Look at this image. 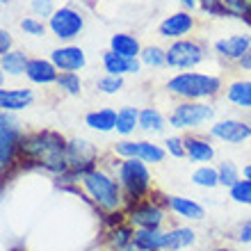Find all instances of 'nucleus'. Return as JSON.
Masks as SVG:
<instances>
[{"instance_id": "obj_1", "label": "nucleus", "mask_w": 251, "mask_h": 251, "mask_svg": "<svg viewBox=\"0 0 251 251\" xmlns=\"http://www.w3.org/2000/svg\"><path fill=\"white\" fill-rule=\"evenodd\" d=\"M69 139L57 130H32L21 137L19 146V162L25 167H37L41 172L53 174L55 178L64 176L69 169L66 158Z\"/></svg>"}, {"instance_id": "obj_2", "label": "nucleus", "mask_w": 251, "mask_h": 251, "mask_svg": "<svg viewBox=\"0 0 251 251\" xmlns=\"http://www.w3.org/2000/svg\"><path fill=\"white\" fill-rule=\"evenodd\" d=\"M80 187L87 194V201L103 215L126 210V205H128L124 187L105 165H99L89 169L87 174H82L80 176Z\"/></svg>"}, {"instance_id": "obj_3", "label": "nucleus", "mask_w": 251, "mask_h": 251, "mask_svg": "<svg viewBox=\"0 0 251 251\" xmlns=\"http://www.w3.org/2000/svg\"><path fill=\"white\" fill-rule=\"evenodd\" d=\"M100 165H105L110 172L117 176V180L124 187L126 201L128 205L135 201L151 197L153 194V174L146 162L135 158H117V160H103Z\"/></svg>"}, {"instance_id": "obj_4", "label": "nucleus", "mask_w": 251, "mask_h": 251, "mask_svg": "<svg viewBox=\"0 0 251 251\" xmlns=\"http://www.w3.org/2000/svg\"><path fill=\"white\" fill-rule=\"evenodd\" d=\"M165 89L178 100H212L222 94L224 82L215 73L180 71L167 80Z\"/></svg>"}, {"instance_id": "obj_5", "label": "nucleus", "mask_w": 251, "mask_h": 251, "mask_svg": "<svg viewBox=\"0 0 251 251\" xmlns=\"http://www.w3.org/2000/svg\"><path fill=\"white\" fill-rule=\"evenodd\" d=\"M217 107L208 100H178L167 114V121L176 130H197L208 124H215Z\"/></svg>"}, {"instance_id": "obj_6", "label": "nucleus", "mask_w": 251, "mask_h": 251, "mask_svg": "<svg viewBox=\"0 0 251 251\" xmlns=\"http://www.w3.org/2000/svg\"><path fill=\"white\" fill-rule=\"evenodd\" d=\"M23 135H25V130H23V124L19 121L16 114H0V172H2V176H7L19 162V146Z\"/></svg>"}, {"instance_id": "obj_7", "label": "nucleus", "mask_w": 251, "mask_h": 251, "mask_svg": "<svg viewBox=\"0 0 251 251\" xmlns=\"http://www.w3.org/2000/svg\"><path fill=\"white\" fill-rule=\"evenodd\" d=\"M165 210V201H158L151 194V197L142 199V201L126 205V222L135 231H139V228H162L167 219Z\"/></svg>"}, {"instance_id": "obj_8", "label": "nucleus", "mask_w": 251, "mask_h": 251, "mask_svg": "<svg viewBox=\"0 0 251 251\" xmlns=\"http://www.w3.org/2000/svg\"><path fill=\"white\" fill-rule=\"evenodd\" d=\"M205 57H208L205 46L199 39H192V37L172 41L167 48V66L176 69V71H192L199 64H203Z\"/></svg>"}, {"instance_id": "obj_9", "label": "nucleus", "mask_w": 251, "mask_h": 251, "mask_svg": "<svg viewBox=\"0 0 251 251\" xmlns=\"http://www.w3.org/2000/svg\"><path fill=\"white\" fill-rule=\"evenodd\" d=\"M112 153L117 158H135L146 165H162L169 153L162 144H155L151 139H121L114 142Z\"/></svg>"}, {"instance_id": "obj_10", "label": "nucleus", "mask_w": 251, "mask_h": 251, "mask_svg": "<svg viewBox=\"0 0 251 251\" xmlns=\"http://www.w3.org/2000/svg\"><path fill=\"white\" fill-rule=\"evenodd\" d=\"M66 158H69V169L75 176H82L89 169L100 165V153L99 146L89 142L85 137H73L69 139V146H66Z\"/></svg>"}, {"instance_id": "obj_11", "label": "nucleus", "mask_w": 251, "mask_h": 251, "mask_svg": "<svg viewBox=\"0 0 251 251\" xmlns=\"http://www.w3.org/2000/svg\"><path fill=\"white\" fill-rule=\"evenodd\" d=\"M48 30L53 32L55 39L73 41L85 30V16L73 7H57L55 14L48 19Z\"/></svg>"}, {"instance_id": "obj_12", "label": "nucleus", "mask_w": 251, "mask_h": 251, "mask_svg": "<svg viewBox=\"0 0 251 251\" xmlns=\"http://www.w3.org/2000/svg\"><path fill=\"white\" fill-rule=\"evenodd\" d=\"M212 139H219L224 144H245L251 139V121L245 119H219L215 124H210V130H208Z\"/></svg>"}, {"instance_id": "obj_13", "label": "nucleus", "mask_w": 251, "mask_h": 251, "mask_svg": "<svg viewBox=\"0 0 251 251\" xmlns=\"http://www.w3.org/2000/svg\"><path fill=\"white\" fill-rule=\"evenodd\" d=\"M194 27H197V21H194V16L190 12H174L172 16L162 19V23L158 25V34L162 39L178 41L185 39Z\"/></svg>"}, {"instance_id": "obj_14", "label": "nucleus", "mask_w": 251, "mask_h": 251, "mask_svg": "<svg viewBox=\"0 0 251 251\" xmlns=\"http://www.w3.org/2000/svg\"><path fill=\"white\" fill-rule=\"evenodd\" d=\"M48 60L53 62L60 71H82L87 66V53L80 46H73V44H64V46H57L50 50Z\"/></svg>"}, {"instance_id": "obj_15", "label": "nucleus", "mask_w": 251, "mask_h": 251, "mask_svg": "<svg viewBox=\"0 0 251 251\" xmlns=\"http://www.w3.org/2000/svg\"><path fill=\"white\" fill-rule=\"evenodd\" d=\"M215 53L217 57L226 62H235L238 64L240 57L251 48V34L247 32H238V34H228V37H222V39L215 41Z\"/></svg>"}, {"instance_id": "obj_16", "label": "nucleus", "mask_w": 251, "mask_h": 251, "mask_svg": "<svg viewBox=\"0 0 251 251\" xmlns=\"http://www.w3.org/2000/svg\"><path fill=\"white\" fill-rule=\"evenodd\" d=\"M165 208L169 212H174L176 217L187 219V222H201L205 217V208L199 203L197 199L183 197V194H167L165 199Z\"/></svg>"}, {"instance_id": "obj_17", "label": "nucleus", "mask_w": 251, "mask_h": 251, "mask_svg": "<svg viewBox=\"0 0 251 251\" xmlns=\"http://www.w3.org/2000/svg\"><path fill=\"white\" fill-rule=\"evenodd\" d=\"M185 153L190 162H197V165H210L215 155H217V149L212 144V137L208 135H199V132H192L185 135Z\"/></svg>"}, {"instance_id": "obj_18", "label": "nucleus", "mask_w": 251, "mask_h": 251, "mask_svg": "<svg viewBox=\"0 0 251 251\" xmlns=\"http://www.w3.org/2000/svg\"><path fill=\"white\" fill-rule=\"evenodd\" d=\"M100 64H103V71L105 73L121 75V78H126V75H137L139 69H142L139 57H124V55L114 53L110 48L100 55Z\"/></svg>"}, {"instance_id": "obj_19", "label": "nucleus", "mask_w": 251, "mask_h": 251, "mask_svg": "<svg viewBox=\"0 0 251 251\" xmlns=\"http://www.w3.org/2000/svg\"><path fill=\"white\" fill-rule=\"evenodd\" d=\"M34 103V92L25 87H5L0 89V107L2 112L19 114Z\"/></svg>"}, {"instance_id": "obj_20", "label": "nucleus", "mask_w": 251, "mask_h": 251, "mask_svg": "<svg viewBox=\"0 0 251 251\" xmlns=\"http://www.w3.org/2000/svg\"><path fill=\"white\" fill-rule=\"evenodd\" d=\"M25 78L30 80L32 85L48 87V85H55V82H57V78H60V69H57L50 60H46V57H32L30 64H27Z\"/></svg>"}, {"instance_id": "obj_21", "label": "nucleus", "mask_w": 251, "mask_h": 251, "mask_svg": "<svg viewBox=\"0 0 251 251\" xmlns=\"http://www.w3.org/2000/svg\"><path fill=\"white\" fill-rule=\"evenodd\" d=\"M197 245V231L192 226H174L162 231V251H183Z\"/></svg>"}, {"instance_id": "obj_22", "label": "nucleus", "mask_w": 251, "mask_h": 251, "mask_svg": "<svg viewBox=\"0 0 251 251\" xmlns=\"http://www.w3.org/2000/svg\"><path fill=\"white\" fill-rule=\"evenodd\" d=\"M117 117H119V110L99 107L85 114V126L96 132H117Z\"/></svg>"}, {"instance_id": "obj_23", "label": "nucleus", "mask_w": 251, "mask_h": 251, "mask_svg": "<svg viewBox=\"0 0 251 251\" xmlns=\"http://www.w3.org/2000/svg\"><path fill=\"white\" fill-rule=\"evenodd\" d=\"M167 126H169V121L158 107L153 105L139 107V130L142 132H146V135H162Z\"/></svg>"}, {"instance_id": "obj_24", "label": "nucleus", "mask_w": 251, "mask_h": 251, "mask_svg": "<svg viewBox=\"0 0 251 251\" xmlns=\"http://www.w3.org/2000/svg\"><path fill=\"white\" fill-rule=\"evenodd\" d=\"M226 100L240 110H251V80H233L226 85Z\"/></svg>"}, {"instance_id": "obj_25", "label": "nucleus", "mask_w": 251, "mask_h": 251, "mask_svg": "<svg viewBox=\"0 0 251 251\" xmlns=\"http://www.w3.org/2000/svg\"><path fill=\"white\" fill-rule=\"evenodd\" d=\"M142 44L135 34L130 32H114L110 37V50L124 55V57H139L142 55Z\"/></svg>"}, {"instance_id": "obj_26", "label": "nucleus", "mask_w": 251, "mask_h": 251, "mask_svg": "<svg viewBox=\"0 0 251 251\" xmlns=\"http://www.w3.org/2000/svg\"><path fill=\"white\" fill-rule=\"evenodd\" d=\"M30 60L32 57H27L25 50H12V53L0 55V69L9 78H19V75H25Z\"/></svg>"}, {"instance_id": "obj_27", "label": "nucleus", "mask_w": 251, "mask_h": 251, "mask_svg": "<svg viewBox=\"0 0 251 251\" xmlns=\"http://www.w3.org/2000/svg\"><path fill=\"white\" fill-rule=\"evenodd\" d=\"M139 130V107L135 105H124L119 107V117H117V135L128 139Z\"/></svg>"}, {"instance_id": "obj_28", "label": "nucleus", "mask_w": 251, "mask_h": 251, "mask_svg": "<svg viewBox=\"0 0 251 251\" xmlns=\"http://www.w3.org/2000/svg\"><path fill=\"white\" fill-rule=\"evenodd\" d=\"M105 240H107L110 251H124L126 247L135 240V228L126 222V224H119V226H114V228H110Z\"/></svg>"}, {"instance_id": "obj_29", "label": "nucleus", "mask_w": 251, "mask_h": 251, "mask_svg": "<svg viewBox=\"0 0 251 251\" xmlns=\"http://www.w3.org/2000/svg\"><path fill=\"white\" fill-rule=\"evenodd\" d=\"M190 180H192V185L201 187V190H215V187L222 185V183H219L217 167H212V165H199L197 169L192 172Z\"/></svg>"}, {"instance_id": "obj_30", "label": "nucleus", "mask_w": 251, "mask_h": 251, "mask_svg": "<svg viewBox=\"0 0 251 251\" xmlns=\"http://www.w3.org/2000/svg\"><path fill=\"white\" fill-rule=\"evenodd\" d=\"M55 87H57V92L64 94V96H80V94H82L85 82H82V78H80V73H75V71H60V78H57Z\"/></svg>"}, {"instance_id": "obj_31", "label": "nucleus", "mask_w": 251, "mask_h": 251, "mask_svg": "<svg viewBox=\"0 0 251 251\" xmlns=\"http://www.w3.org/2000/svg\"><path fill=\"white\" fill-rule=\"evenodd\" d=\"M139 62H142V66H149V69H162V66H167V48H160L158 44L144 46Z\"/></svg>"}, {"instance_id": "obj_32", "label": "nucleus", "mask_w": 251, "mask_h": 251, "mask_svg": "<svg viewBox=\"0 0 251 251\" xmlns=\"http://www.w3.org/2000/svg\"><path fill=\"white\" fill-rule=\"evenodd\" d=\"M217 172H219V183H222V187H226V190H231V187L242 178V169H240L233 160H222L217 165Z\"/></svg>"}, {"instance_id": "obj_33", "label": "nucleus", "mask_w": 251, "mask_h": 251, "mask_svg": "<svg viewBox=\"0 0 251 251\" xmlns=\"http://www.w3.org/2000/svg\"><path fill=\"white\" fill-rule=\"evenodd\" d=\"M126 80L121 75H112V73H103L99 80H96V89L100 94H105V96H114V94H119L124 89Z\"/></svg>"}, {"instance_id": "obj_34", "label": "nucleus", "mask_w": 251, "mask_h": 251, "mask_svg": "<svg viewBox=\"0 0 251 251\" xmlns=\"http://www.w3.org/2000/svg\"><path fill=\"white\" fill-rule=\"evenodd\" d=\"M228 199L235 201L238 205H251V180L240 178L238 183L228 190Z\"/></svg>"}, {"instance_id": "obj_35", "label": "nucleus", "mask_w": 251, "mask_h": 251, "mask_svg": "<svg viewBox=\"0 0 251 251\" xmlns=\"http://www.w3.org/2000/svg\"><path fill=\"white\" fill-rule=\"evenodd\" d=\"M19 27L23 30V34H30V37H44L48 23H44V21L37 19V16H23V19L19 21Z\"/></svg>"}, {"instance_id": "obj_36", "label": "nucleus", "mask_w": 251, "mask_h": 251, "mask_svg": "<svg viewBox=\"0 0 251 251\" xmlns=\"http://www.w3.org/2000/svg\"><path fill=\"white\" fill-rule=\"evenodd\" d=\"M162 146H165V151L172 155V158H187L185 153V137H180V135H169V137H165V142H162Z\"/></svg>"}, {"instance_id": "obj_37", "label": "nucleus", "mask_w": 251, "mask_h": 251, "mask_svg": "<svg viewBox=\"0 0 251 251\" xmlns=\"http://www.w3.org/2000/svg\"><path fill=\"white\" fill-rule=\"evenodd\" d=\"M30 9H32V14L37 19L44 21V19H50L57 7L53 5V0H32V2H30Z\"/></svg>"}, {"instance_id": "obj_38", "label": "nucleus", "mask_w": 251, "mask_h": 251, "mask_svg": "<svg viewBox=\"0 0 251 251\" xmlns=\"http://www.w3.org/2000/svg\"><path fill=\"white\" fill-rule=\"evenodd\" d=\"M235 238H238V242H242V245H251V217H247L245 222L238 226Z\"/></svg>"}, {"instance_id": "obj_39", "label": "nucleus", "mask_w": 251, "mask_h": 251, "mask_svg": "<svg viewBox=\"0 0 251 251\" xmlns=\"http://www.w3.org/2000/svg\"><path fill=\"white\" fill-rule=\"evenodd\" d=\"M14 37L9 30H0V55H5V53H12L14 50Z\"/></svg>"}, {"instance_id": "obj_40", "label": "nucleus", "mask_w": 251, "mask_h": 251, "mask_svg": "<svg viewBox=\"0 0 251 251\" xmlns=\"http://www.w3.org/2000/svg\"><path fill=\"white\" fill-rule=\"evenodd\" d=\"M238 66L242 69V71H251V48L247 50L242 57H240V62H238Z\"/></svg>"}, {"instance_id": "obj_41", "label": "nucleus", "mask_w": 251, "mask_h": 251, "mask_svg": "<svg viewBox=\"0 0 251 251\" xmlns=\"http://www.w3.org/2000/svg\"><path fill=\"white\" fill-rule=\"evenodd\" d=\"M180 2H183L187 9H197V7L201 5V0H180Z\"/></svg>"}, {"instance_id": "obj_42", "label": "nucleus", "mask_w": 251, "mask_h": 251, "mask_svg": "<svg viewBox=\"0 0 251 251\" xmlns=\"http://www.w3.org/2000/svg\"><path fill=\"white\" fill-rule=\"evenodd\" d=\"M124 251H149V249H144V247H139L137 242H135V240H132V242H130V245H128V247H126Z\"/></svg>"}, {"instance_id": "obj_43", "label": "nucleus", "mask_w": 251, "mask_h": 251, "mask_svg": "<svg viewBox=\"0 0 251 251\" xmlns=\"http://www.w3.org/2000/svg\"><path fill=\"white\" fill-rule=\"evenodd\" d=\"M242 178H249V180H251V165H245V167H242Z\"/></svg>"}, {"instance_id": "obj_44", "label": "nucleus", "mask_w": 251, "mask_h": 251, "mask_svg": "<svg viewBox=\"0 0 251 251\" xmlns=\"http://www.w3.org/2000/svg\"><path fill=\"white\" fill-rule=\"evenodd\" d=\"M210 251H233V249H228V247H217V249H210Z\"/></svg>"}, {"instance_id": "obj_45", "label": "nucleus", "mask_w": 251, "mask_h": 251, "mask_svg": "<svg viewBox=\"0 0 251 251\" xmlns=\"http://www.w3.org/2000/svg\"><path fill=\"white\" fill-rule=\"evenodd\" d=\"M0 2H2V5H7V2H9V0H0Z\"/></svg>"}]
</instances>
